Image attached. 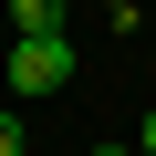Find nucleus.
I'll return each instance as SVG.
<instances>
[{"label": "nucleus", "instance_id": "1", "mask_svg": "<svg viewBox=\"0 0 156 156\" xmlns=\"http://www.w3.org/2000/svg\"><path fill=\"white\" fill-rule=\"evenodd\" d=\"M0 73H11V94L31 104V94H62L73 83V42L52 31V42H11V52H0Z\"/></svg>", "mask_w": 156, "mask_h": 156}, {"label": "nucleus", "instance_id": "2", "mask_svg": "<svg viewBox=\"0 0 156 156\" xmlns=\"http://www.w3.org/2000/svg\"><path fill=\"white\" fill-rule=\"evenodd\" d=\"M11 31H21V42H52V31H62V0H11Z\"/></svg>", "mask_w": 156, "mask_h": 156}, {"label": "nucleus", "instance_id": "3", "mask_svg": "<svg viewBox=\"0 0 156 156\" xmlns=\"http://www.w3.org/2000/svg\"><path fill=\"white\" fill-rule=\"evenodd\" d=\"M0 156H21V115H11V104H0Z\"/></svg>", "mask_w": 156, "mask_h": 156}, {"label": "nucleus", "instance_id": "4", "mask_svg": "<svg viewBox=\"0 0 156 156\" xmlns=\"http://www.w3.org/2000/svg\"><path fill=\"white\" fill-rule=\"evenodd\" d=\"M135 156H156V115H146V125H135Z\"/></svg>", "mask_w": 156, "mask_h": 156}, {"label": "nucleus", "instance_id": "5", "mask_svg": "<svg viewBox=\"0 0 156 156\" xmlns=\"http://www.w3.org/2000/svg\"><path fill=\"white\" fill-rule=\"evenodd\" d=\"M94 156H135V146H94Z\"/></svg>", "mask_w": 156, "mask_h": 156}]
</instances>
